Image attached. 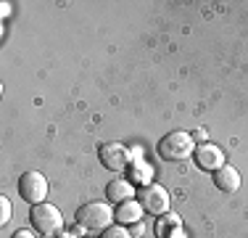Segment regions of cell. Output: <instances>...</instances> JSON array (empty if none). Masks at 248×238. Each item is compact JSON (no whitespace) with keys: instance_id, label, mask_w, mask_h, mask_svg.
<instances>
[{"instance_id":"obj_1","label":"cell","mask_w":248,"mask_h":238,"mask_svg":"<svg viewBox=\"0 0 248 238\" xmlns=\"http://www.w3.org/2000/svg\"><path fill=\"white\" fill-rule=\"evenodd\" d=\"M156 151L164 162H185V159H190L196 153V140L185 130H172V133H167L158 140Z\"/></svg>"},{"instance_id":"obj_2","label":"cell","mask_w":248,"mask_h":238,"mask_svg":"<svg viewBox=\"0 0 248 238\" xmlns=\"http://www.w3.org/2000/svg\"><path fill=\"white\" fill-rule=\"evenodd\" d=\"M74 220H77L79 228L93 230V233H103L106 228L114 225V212H111V206L103 204V201H87V204L77 206Z\"/></svg>"},{"instance_id":"obj_3","label":"cell","mask_w":248,"mask_h":238,"mask_svg":"<svg viewBox=\"0 0 248 238\" xmlns=\"http://www.w3.org/2000/svg\"><path fill=\"white\" fill-rule=\"evenodd\" d=\"M29 222H32V228L37 230L40 236H50L63 225V217H61V212H58V206L43 201V204H34L32 209H29Z\"/></svg>"},{"instance_id":"obj_4","label":"cell","mask_w":248,"mask_h":238,"mask_svg":"<svg viewBox=\"0 0 248 238\" xmlns=\"http://www.w3.org/2000/svg\"><path fill=\"white\" fill-rule=\"evenodd\" d=\"M98 159H100V164H103L108 172H124V170H129V164H132V153H129V148L122 146V143H116V140L98 146Z\"/></svg>"},{"instance_id":"obj_5","label":"cell","mask_w":248,"mask_h":238,"mask_svg":"<svg viewBox=\"0 0 248 238\" xmlns=\"http://www.w3.org/2000/svg\"><path fill=\"white\" fill-rule=\"evenodd\" d=\"M19 196L27 201V204H43L45 196H48V180H45V175H40V172L29 170L24 175L19 177Z\"/></svg>"},{"instance_id":"obj_6","label":"cell","mask_w":248,"mask_h":238,"mask_svg":"<svg viewBox=\"0 0 248 238\" xmlns=\"http://www.w3.org/2000/svg\"><path fill=\"white\" fill-rule=\"evenodd\" d=\"M138 201H140V206H143V212L156 214V217H161V214L169 212V193H167V188L158 186V183H151V186L140 188Z\"/></svg>"},{"instance_id":"obj_7","label":"cell","mask_w":248,"mask_h":238,"mask_svg":"<svg viewBox=\"0 0 248 238\" xmlns=\"http://www.w3.org/2000/svg\"><path fill=\"white\" fill-rule=\"evenodd\" d=\"M193 159H196V164L201 167V170H209V172H217L224 164L222 148L219 146H211V143H201V146H196Z\"/></svg>"},{"instance_id":"obj_8","label":"cell","mask_w":248,"mask_h":238,"mask_svg":"<svg viewBox=\"0 0 248 238\" xmlns=\"http://www.w3.org/2000/svg\"><path fill=\"white\" fill-rule=\"evenodd\" d=\"M211 180H214L217 190H222V193H235V190L240 188V172L230 164H222L219 170L211 175Z\"/></svg>"},{"instance_id":"obj_9","label":"cell","mask_w":248,"mask_h":238,"mask_svg":"<svg viewBox=\"0 0 248 238\" xmlns=\"http://www.w3.org/2000/svg\"><path fill=\"white\" fill-rule=\"evenodd\" d=\"M140 217H143V206H140V201L129 199V201H122V204H116L114 220H116L119 225H138Z\"/></svg>"},{"instance_id":"obj_10","label":"cell","mask_w":248,"mask_h":238,"mask_svg":"<svg viewBox=\"0 0 248 238\" xmlns=\"http://www.w3.org/2000/svg\"><path fill=\"white\" fill-rule=\"evenodd\" d=\"M135 196L132 190V183L129 180H122V177H114V180L106 183V199L111 204H122V201H129Z\"/></svg>"},{"instance_id":"obj_11","label":"cell","mask_w":248,"mask_h":238,"mask_svg":"<svg viewBox=\"0 0 248 238\" xmlns=\"http://www.w3.org/2000/svg\"><path fill=\"white\" fill-rule=\"evenodd\" d=\"M156 233L158 238H185L182 236V225L174 214H164L161 220L156 222Z\"/></svg>"},{"instance_id":"obj_12","label":"cell","mask_w":248,"mask_h":238,"mask_svg":"<svg viewBox=\"0 0 248 238\" xmlns=\"http://www.w3.org/2000/svg\"><path fill=\"white\" fill-rule=\"evenodd\" d=\"M153 170L145 162H135L129 167V183H140V186H151Z\"/></svg>"},{"instance_id":"obj_13","label":"cell","mask_w":248,"mask_h":238,"mask_svg":"<svg viewBox=\"0 0 248 238\" xmlns=\"http://www.w3.org/2000/svg\"><path fill=\"white\" fill-rule=\"evenodd\" d=\"M100 238H132V236H129V230L122 228V225H111V228H106L103 233H100Z\"/></svg>"},{"instance_id":"obj_14","label":"cell","mask_w":248,"mask_h":238,"mask_svg":"<svg viewBox=\"0 0 248 238\" xmlns=\"http://www.w3.org/2000/svg\"><path fill=\"white\" fill-rule=\"evenodd\" d=\"M11 220V201H8V196H0V222H8Z\"/></svg>"},{"instance_id":"obj_15","label":"cell","mask_w":248,"mask_h":238,"mask_svg":"<svg viewBox=\"0 0 248 238\" xmlns=\"http://www.w3.org/2000/svg\"><path fill=\"white\" fill-rule=\"evenodd\" d=\"M11 238H37V236H34L32 230H16V233L11 236Z\"/></svg>"},{"instance_id":"obj_16","label":"cell","mask_w":248,"mask_h":238,"mask_svg":"<svg viewBox=\"0 0 248 238\" xmlns=\"http://www.w3.org/2000/svg\"><path fill=\"white\" fill-rule=\"evenodd\" d=\"M193 140H206V130H193Z\"/></svg>"}]
</instances>
